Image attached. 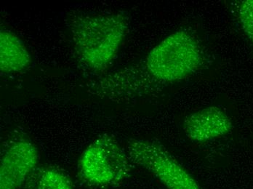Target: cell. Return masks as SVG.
<instances>
[{"label": "cell", "mask_w": 253, "mask_h": 189, "mask_svg": "<svg viewBox=\"0 0 253 189\" xmlns=\"http://www.w3.org/2000/svg\"><path fill=\"white\" fill-rule=\"evenodd\" d=\"M126 153L131 162L150 172L168 189H201L194 177L160 143L132 140Z\"/></svg>", "instance_id": "cell-4"}, {"label": "cell", "mask_w": 253, "mask_h": 189, "mask_svg": "<svg viewBox=\"0 0 253 189\" xmlns=\"http://www.w3.org/2000/svg\"><path fill=\"white\" fill-rule=\"evenodd\" d=\"M183 128L191 141L204 143L229 133L233 123L224 111L217 107H209L186 116Z\"/></svg>", "instance_id": "cell-6"}, {"label": "cell", "mask_w": 253, "mask_h": 189, "mask_svg": "<svg viewBox=\"0 0 253 189\" xmlns=\"http://www.w3.org/2000/svg\"><path fill=\"white\" fill-rule=\"evenodd\" d=\"M203 51L195 35L178 29L153 47L135 65L103 79L108 96L130 98L162 90L195 74L203 63Z\"/></svg>", "instance_id": "cell-1"}, {"label": "cell", "mask_w": 253, "mask_h": 189, "mask_svg": "<svg viewBox=\"0 0 253 189\" xmlns=\"http://www.w3.org/2000/svg\"><path fill=\"white\" fill-rule=\"evenodd\" d=\"M72 39L77 54L95 71L107 68L118 53L128 30L124 14L82 15L71 21Z\"/></svg>", "instance_id": "cell-2"}, {"label": "cell", "mask_w": 253, "mask_h": 189, "mask_svg": "<svg viewBox=\"0 0 253 189\" xmlns=\"http://www.w3.org/2000/svg\"><path fill=\"white\" fill-rule=\"evenodd\" d=\"M131 161L114 137H98L83 151L78 163L80 176L90 186L120 185L131 172Z\"/></svg>", "instance_id": "cell-3"}, {"label": "cell", "mask_w": 253, "mask_h": 189, "mask_svg": "<svg viewBox=\"0 0 253 189\" xmlns=\"http://www.w3.org/2000/svg\"><path fill=\"white\" fill-rule=\"evenodd\" d=\"M36 146L24 137L15 138L3 150L0 162V189H20L36 170Z\"/></svg>", "instance_id": "cell-5"}, {"label": "cell", "mask_w": 253, "mask_h": 189, "mask_svg": "<svg viewBox=\"0 0 253 189\" xmlns=\"http://www.w3.org/2000/svg\"><path fill=\"white\" fill-rule=\"evenodd\" d=\"M24 189H73L67 175L53 167L36 169L24 184Z\"/></svg>", "instance_id": "cell-8"}, {"label": "cell", "mask_w": 253, "mask_h": 189, "mask_svg": "<svg viewBox=\"0 0 253 189\" xmlns=\"http://www.w3.org/2000/svg\"><path fill=\"white\" fill-rule=\"evenodd\" d=\"M231 10L242 32L253 43V0L231 1Z\"/></svg>", "instance_id": "cell-9"}, {"label": "cell", "mask_w": 253, "mask_h": 189, "mask_svg": "<svg viewBox=\"0 0 253 189\" xmlns=\"http://www.w3.org/2000/svg\"><path fill=\"white\" fill-rule=\"evenodd\" d=\"M32 58L25 44L9 30L0 32V70L3 73H16L29 67Z\"/></svg>", "instance_id": "cell-7"}]
</instances>
